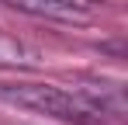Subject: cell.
<instances>
[{"mask_svg":"<svg viewBox=\"0 0 128 125\" xmlns=\"http://www.w3.org/2000/svg\"><path fill=\"white\" fill-rule=\"evenodd\" d=\"M24 62H28L24 49L10 38V35H4V31H0V66H24Z\"/></svg>","mask_w":128,"mask_h":125,"instance_id":"7a4b0ae2","label":"cell"},{"mask_svg":"<svg viewBox=\"0 0 128 125\" xmlns=\"http://www.w3.org/2000/svg\"><path fill=\"white\" fill-rule=\"evenodd\" d=\"M0 101H10L18 108H28V111H38V115H48V118H86V115H97L94 104L73 97L62 87H52V83H7L0 87Z\"/></svg>","mask_w":128,"mask_h":125,"instance_id":"6da1fadb","label":"cell"}]
</instances>
